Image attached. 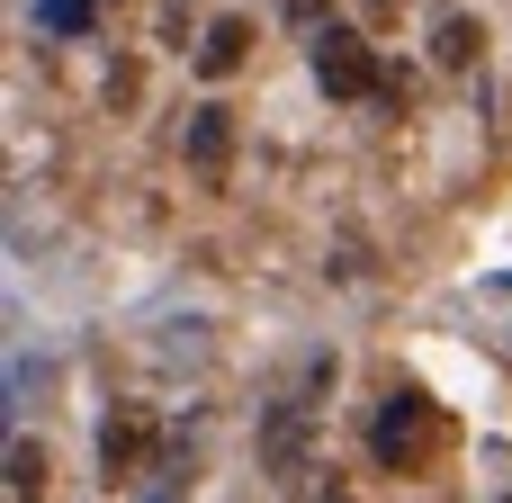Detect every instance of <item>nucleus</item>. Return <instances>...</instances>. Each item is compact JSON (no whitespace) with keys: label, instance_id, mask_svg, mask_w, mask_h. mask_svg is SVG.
I'll return each mask as SVG.
<instances>
[{"label":"nucleus","instance_id":"6e6552de","mask_svg":"<svg viewBox=\"0 0 512 503\" xmlns=\"http://www.w3.org/2000/svg\"><path fill=\"white\" fill-rule=\"evenodd\" d=\"M9 495L45 503V450H36V441H9Z\"/></svg>","mask_w":512,"mask_h":503},{"label":"nucleus","instance_id":"20e7f679","mask_svg":"<svg viewBox=\"0 0 512 503\" xmlns=\"http://www.w3.org/2000/svg\"><path fill=\"white\" fill-rule=\"evenodd\" d=\"M153 441H162V432H153V414H144V405L108 414V432H99V477H108V486H135V477H144V459H153Z\"/></svg>","mask_w":512,"mask_h":503},{"label":"nucleus","instance_id":"1a4fd4ad","mask_svg":"<svg viewBox=\"0 0 512 503\" xmlns=\"http://www.w3.org/2000/svg\"><path fill=\"white\" fill-rule=\"evenodd\" d=\"M36 27H54V36H81V27H90V0H36Z\"/></svg>","mask_w":512,"mask_h":503},{"label":"nucleus","instance_id":"9b49d317","mask_svg":"<svg viewBox=\"0 0 512 503\" xmlns=\"http://www.w3.org/2000/svg\"><path fill=\"white\" fill-rule=\"evenodd\" d=\"M369 18H396V0H369Z\"/></svg>","mask_w":512,"mask_h":503},{"label":"nucleus","instance_id":"f257e3e1","mask_svg":"<svg viewBox=\"0 0 512 503\" xmlns=\"http://www.w3.org/2000/svg\"><path fill=\"white\" fill-rule=\"evenodd\" d=\"M432 441H441V405H432L423 387L387 396L378 423H369V450H378V468H396V477H414V468L432 459Z\"/></svg>","mask_w":512,"mask_h":503},{"label":"nucleus","instance_id":"423d86ee","mask_svg":"<svg viewBox=\"0 0 512 503\" xmlns=\"http://www.w3.org/2000/svg\"><path fill=\"white\" fill-rule=\"evenodd\" d=\"M243 54H252V27H243V18H225V27H207L198 72H207V81H234V72H243Z\"/></svg>","mask_w":512,"mask_h":503},{"label":"nucleus","instance_id":"7ed1b4c3","mask_svg":"<svg viewBox=\"0 0 512 503\" xmlns=\"http://www.w3.org/2000/svg\"><path fill=\"white\" fill-rule=\"evenodd\" d=\"M306 459H315V405L306 396H279L270 423H261V468L270 477H306Z\"/></svg>","mask_w":512,"mask_h":503},{"label":"nucleus","instance_id":"39448f33","mask_svg":"<svg viewBox=\"0 0 512 503\" xmlns=\"http://www.w3.org/2000/svg\"><path fill=\"white\" fill-rule=\"evenodd\" d=\"M225 153H234V117H225V108H198V117H189V171H207V180H216V171H225Z\"/></svg>","mask_w":512,"mask_h":503},{"label":"nucleus","instance_id":"f03ea898","mask_svg":"<svg viewBox=\"0 0 512 503\" xmlns=\"http://www.w3.org/2000/svg\"><path fill=\"white\" fill-rule=\"evenodd\" d=\"M315 81H324L333 99H378V90H387L369 36H351V27H324V36H315Z\"/></svg>","mask_w":512,"mask_h":503},{"label":"nucleus","instance_id":"0eeeda50","mask_svg":"<svg viewBox=\"0 0 512 503\" xmlns=\"http://www.w3.org/2000/svg\"><path fill=\"white\" fill-rule=\"evenodd\" d=\"M477 45H486V27H477V18H441L432 63H441V72H468V63H477Z\"/></svg>","mask_w":512,"mask_h":503},{"label":"nucleus","instance_id":"9d476101","mask_svg":"<svg viewBox=\"0 0 512 503\" xmlns=\"http://www.w3.org/2000/svg\"><path fill=\"white\" fill-rule=\"evenodd\" d=\"M315 503H360V495H351V486H342V477L324 468V486H315Z\"/></svg>","mask_w":512,"mask_h":503}]
</instances>
